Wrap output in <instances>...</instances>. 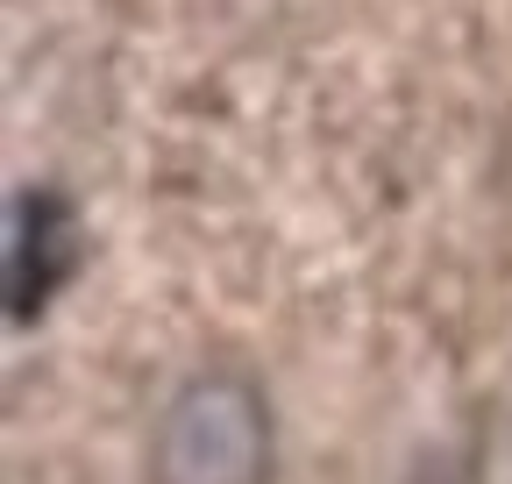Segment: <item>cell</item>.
<instances>
[{
	"instance_id": "1",
	"label": "cell",
	"mask_w": 512,
	"mask_h": 484,
	"mask_svg": "<svg viewBox=\"0 0 512 484\" xmlns=\"http://www.w3.org/2000/svg\"><path fill=\"white\" fill-rule=\"evenodd\" d=\"M278 428L271 399L249 371L207 363L171 385L150 428V470L157 484H271Z\"/></svg>"
},
{
	"instance_id": "2",
	"label": "cell",
	"mask_w": 512,
	"mask_h": 484,
	"mask_svg": "<svg viewBox=\"0 0 512 484\" xmlns=\"http://www.w3.org/2000/svg\"><path fill=\"white\" fill-rule=\"evenodd\" d=\"M79 264H86L79 207L50 186H15V200H8V321L36 328Z\"/></svg>"
},
{
	"instance_id": "3",
	"label": "cell",
	"mask_w": 512,
	"mask_h": 484,
	"mask_svg": "<svg viewBox=\"0 0 512 484\" xmlns=\"http://www.w3.org/2000/svg\"><path fill=\"white\" fill-rule=\"evenodd\" d=\"M484 484H512V399H505L498 435H491V449H484Z\"/></svg>"
},
{
	"instance_id": "4",
	"label": "cell",
	"mask_w": 512,
	"mask_h": 484,
	"mask_svg": "<svg viewBox=\"0 0 512 484\" xmlns=\"http://www.w3.org/2000/svg\"><path fill=\"white\" fill-rule=\"evenodd\" d=\"M413 484H484V477H470V463H463V456H434Z\"/></svg>"
},
{
	"instance_id": "5",
	"label": "cell",
	"mask_w": 512,
	"mask_h": 484,
	"mask_svg": "<svg viewBox=\"0 0 512 484\" xmlns=\"http://www.w3.org/2000/svg\"><path fill=\"white\" fill-rule=\"evenodd\" d=\"M498 164H505V193H512V114H505V143H498Z\"/></svg>"
}]
</instances>
